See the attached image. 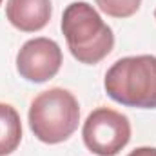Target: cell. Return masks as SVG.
<instances>
[{
    "mask_svg": "<svg viewBox=\"0 0 156 156\" xmlns=\"http://www.w3.org/2000/svg\"><path fill=\"white\" fill-rule=\"evenodd\" d=\"M62 33L71 55L80 64L94 66L115 47L113 29L87 2H73L64 9Z\"/></svg>",
    "mask_w": 156,
    "mask_h": 156,
    "instance_id": "1",
    "label": "cell"
},
{
    "mask_svg": "<svg viewBox=\"0 0 156 156\" xmlns=\"http://www.w3.org/2000/svg\"><path fill=\"white\" fill-rule=\"evenodd\" d=\"M109 98L138 109H156V56L138 55L116 60L105 73Z\"/></svg>",
    "mask_w": 156,
    "mask_h": 156,
    "instance_id": "2",
    "label": "cell"
},
{
    "mask_svg": "<svg viewBox=\"0 0 156 156\" xmlns=\"http://www.w3.org/2000/svg\"><path fill=\"white\" fill-rule=\"evenodd\" d=\"M80 105L73 93L53 87L31 102L29 127L40 142L55 145L66 142L78 127Z\"/></svg>",
    "mask_w": 156,
    "mask_h": 156,
    "instance_id": "3",
    "label": "cell"
},
{
    "mask_svg": "<svg viewBox=\"0 0 156 156\" xmlns=\"http://www.w3.org/2000/svg\"><path fill=\"white\" fill-rule=\"evenodd\" d=\"M82 138L91 153L116 156L131 140V122L115 109L98 107L83 122Z\"/></svg>",
    "mask_w": 156,
    "mask_h": 156,
    "instance_id": "4",
    "label": "cell"
},
{
    "mask_svg": "<svg viewBox=\"0 0 156 156\" xmlns=\"http://www.w3.org/2000/svg\"><path fill=\"white\" fill-rule=\"evenodd\" d=\"M62 66V49L51 38L27 40L16 55V71L27 82L42 83L56 76Z\"/></svg>",
    "mask_w": 156,
    "mask_h": 156,
    "instance_id": "5",
    "label": "cell"
},
{
    "mask_svg": "<svg viewBox=\"0 0 156 156\" xmlns=\"http://www.w3.org/2000/svg\"><path fill=\"white\" fill-rule=\"evenodd\" d=\"M7 20L24 33H35L47 26L51 18V0H7Z\"/></svg>",
    "mask_w": 156,
    "mask_h": 156,
    "instance_id": "6",
    "label": "cell"
},
{
    "mask_svg": "<svg viewBox=\"0 0 156 156\" xmlns=\"http://www.w3.org/2000/svg\"><path fill=\"white\" fill-rule=\"evenodd\" d=\"M22 140V122L18 111L0 102V156H7L20 145Z\"/></svg>",
    "mask_w": 156,
    "mask_h": 156,
    "instance_id": "7",
    "label": "cell"
},
{
    "mask_svg": "<svg viewBox=\"0 0 156 156\" xmlns=\"http://www.w3.org/2000/svg\"><path fill=\"white\" fill-rule=\"evenodd\" d=\"M142 0H96V5L113 18H129L140 9Z\"/></svg>",
    "mask_w": 156,
    "mask_h": 156,
    "instance_id": "8",
    "label": "cell"
},
{
    "mask_svg": "<svg viewBox=\"0 0 156 156\" xmlns=\"http://www.w3.org/2000/svg\"><path fill=\"white\" fill-rule=\"evenodd\" d=\"M127 156H156V149L154 147H138L131 151Z\"/></svg>",
    "mask_w": 156,
    "mask_h": 156,
    "instance_id": "9",
    "label": "cell"
},
{
    "mask_svg": "<svg viewBox=\"0 0 156 156\" xmlns=\"http://www.w3.org/2000/svg\"><path fill=\"white\" fill-rule=\"evenodd\" d=\"M154 18H156V11H154Z\"/></svg>",
    "mask_w": 156,
    "mask_h": 156,
    "instance_id": "10",
    "label": "cell"
},
{
    "mask_svg": "<svg viewBox=\"0 0 156 156\" xmlns=\"http://www.w3.org/2000/svg\"><path fill=\"white\" fill-rule=\"evenodd\" d=\"M0 5H2V0H0Z\"/></svg>",
    "mask_w": 156,
    "mask_h": 156,
    "instance_id": "11",
    "label": "cell"
}]
</instances>
